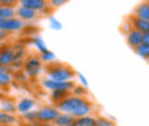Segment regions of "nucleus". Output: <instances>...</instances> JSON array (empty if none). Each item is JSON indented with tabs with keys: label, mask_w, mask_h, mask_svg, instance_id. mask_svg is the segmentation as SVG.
<instances>
[{
	"label": "nucleus",
	"mask_w": 149,
	"mask_h": 126,
	"mask_svg": "<svg viewBox=\"0 0 149 126\" xmlns=\"http://www.w3.org/2000/svg\"><path fill=\"white\" fill-rule=\"evenodd\" d=\"M22 118L24 119V122H37L36 120V109H32V110L23 113Z\"/></svg>",
	"instance_id": "a878e982"
},
{
	"label": "nucleus",
	"mask_w": 149,
	"mask_h": 126,
	"mask_svg": "<svg viewBox=\"0 0 149 126\" xmlns=\"http://www.w3.org/2000/svg\"><path fill=\"white\" fill-rule=\"evenodd\" d=\"M93 126H115V123H113V120H109L108 118L97 116V118H95V125Z\"/></svg>",
	"instance_id": "393cba45"
},
{
	"label": "nucleus",
	"mask_w": 149,
	"mask_h": 126,
	"mask_svg": "<svg viewBox=\"0 0 149 126\" xmlns=\"http://www.w3.org/2000/svg\"><path fill=\"white\" fill-rule=\"evenodd\" d=\"M46 73L49 79L56 82H68V80H72L74 76V70H72L66 65H49Z\"/></svg>",
	"instance_id": "f03ea898"
},
{
	"label": "nucleus",
	"mask_w": 149,
	"mask_h": 126,
	"mask_svg": "<svg viewBox=\"0 0 149 126\" xmlns=\"http://www.w3.org/2000/svg\"><path fill=\"white\" fill-rule=\"evenodd\" d=\"M49 24H50V27L53 29V30H62V23L55 17V16H49Z\"/></svg>",
	"instance_id": "bb28decb"
},
{
	"label": "nucleus",
	"mask_w": 149,
	"mask_h": 126,
	"mask_svg": "<svg viewBox=\"0 0 149 126\" xmlns=\"http://www.w3.org/2000/svg\"><path fill=\"white\" fill-rule=\"evenodd\" d=\"M132 26L135 30H139L141 33H146L149 32V20H142V19L133 17L132 20Z\"/></svg>",
	"instance_id": "f3484780"
},
{
	"label": "nucleus",
	"mask_w": 149,
	"mask_h": 126,
	"mask_svg": "<svg viewBox=\"0 0 149 126\" xmlns=\"http://www.w3.org/2000/svg\"><path fill=\"white\" fill-rule=\"evenodd\" d=\"M69 0H50L49 1V7H53V9H59L60 6H63V4H66Z\"/></svg>",
	"instance_id": "c85d7f7f"
},
{
	"label": "nucleus",
	"mask_w": 149,
	"mask_h": 126,
	"mask_svg": "<svg viewBox=\"0 0 149 126\" xmlns=\"http://www.w3.org/2000/svg\"><path fill=\"white\" fill-rule=\"evenodd\" d=\"M69 95H70V92H66V90H50V100L55 105H57L60 100H63Z\"/></svg>",
	"instance_id": "a211bd4d"
},
{
	"label": "nucleus",
	"mask_w": 149,
	"mask_h": 126,
	"mask_svg": "<svg viewBox=\"0 0 149 126\" xmlns=\"http://www.w3.org/2000/svg\"><path fill=\"white\" fill-rule=\"evenodd\" d=\"M15 16L22 20V22H33L37 19V13L32 9H27V7H23V6H17L15 7Z\"/></svg>",
	"instance_id": "6e6552de"
},
{
	"label": "nucleus",
	"mask_w": 149,
	"mask_h": 126,
	"mask_svg": "<svg viewBox=\"0 0 149 126\" xmlns=\"http://www.w3.org/2000/svg\"><path fill=\"white\" fill-rule=\"evenodd\" d=\"M135 17L142 19V20H149V4L148 1H143L141 3L136 10H135Z\"/></svg>",
	"instance_id": "4468645a"
},
{
	"label": "nucleus",
	"mask_w": 149,
	"mask_h": 126,
	"mask_svg": "<svg viewBox=\"0 0 149 126\" xmlns=\"http://www.w3.org/2000/svg\"><path fill=\"white\" fill-rule=\"evenodd\" d=\"M65 126H76V125H74V122H73V123H69V125H65Z\"/></svg>",
	"instance_id": "f704fd0d"
},
{
	"label": "nucleus",
	"mask_w": 149,
	"mask_h": 126,
	"mask_svg": "<svg viewBox=\"0 0 149 126\" xmlns=\"http://www.w3.org/2000/svg\"><path fill=\"white\" fill-rule=\"evenodd\" d=\"M17 123V118L15 113H6L0 110V125L3 126H13Z\"/></svg>",
	"instance_id": "ddd939ff"
},
{
	"label": "nucleus",
	"mask_w": 149,
	"mask_h": 126,
	"mask_svg": "<svg viewBox=\"0 0 149 126\" xmlns=\"http://www.w3.org/2000/svg\"><path fill=\"white\" fill-rule=\"evenodd\" d=\"M0 29L4 30L6 33H13V32H19L23 29V22L19 20L17 17H9L0 20Z\"/></svg>",
	"instance_id": "0eeeda50"
},
{
	"label": "nucleus",
	"mask_w": 149,
	"mask_h": 126,
	"mask_svg": "<svg viewBox=\"0 0 149 126\" xmlns=\"http://www.w3.org/2000/svg\"><path fill=\"white\" fill-rule=\"evenodd\" d=\"M126 42H128V45H129L130 47H136V46H139L141 43H142V33L139 32V30H135V29H132L128 32V36H126Z\"/></svg>",
	"instance_id": "f8f14e48"
},
{
	"label": "nucleus",
	"mask_w": 149,
	"mask_h": 126,
	"mask_svg": "<svg viewBox=\"0 0 149 126\" xmlns=\"http://www.w3.org/2000/svg\"><path fill=\"white\" fill-rule=\"evenodd\" d=\"M55 59H56L55 53H53V52H50L49 49H47L46 52H42V53L39 54V60H40L42 63H49V65H50Z\"/></svg>",
	"instance_id": "412c9836"
},
{
	"label": "nucleus",
	"mask_w": 149,
	"mask_h": 126,
	"mask_svg": "<svg viewBox=\"0 0 149 126\" xmlns=\"http://www.w3.org/2000/svg\"><path fill=\"white\" fill-rule=\"evenodd\" d=\"M15 60V50L13 47H1L0 49V66L9 68Z\"/></svg>",
	"instance_id": "9d476101"
},
{
	"label": "nucleus",
	"mask_w": 149,
	"mask_h": 126,
	"mask_svg": "<svg viewBox=\"0 0 149 126\" xmlns=\"http://www.w3.org/2000/svg\"><path fill=\"white\" fill-rule=\"evenodd\" d=\"M142 43L143 45H149V32L142 33Z\"/></svg>",
	"instance_id": "2f4dec72"
},
{
	"label": "nucleus",
	"mask_w": 149,
	"mask_h": 126,
	"mask_svg": "<svg viewBox=\"0 0 149 126\" xmlns=\"http://www.w3.org/2000/svg\"><path fill=\"white\" fill-rule=\"evenodd\" d=\"M46 1H50V0H46Z\"/></svg>",
	"instance_id": "c9c22d12"
},
{
	"label": "nucleus",
	"mask_w": 149,
	"mask_h": 126,
	"mask_svg": "<svg viewBox=\"0 0 149 126\" xmlns=\"http://www.w3.org/2000/svg\"><path fill=\"white\" fill-rule=\"evenodd\" d=\"M0 126H3V125H0Z\"/></svg>",
	"instance_id": "e433bc0d"
},
{
	"label": "nucleus",
	"mask_w": 149,
	"mask_h": 126,
	"mask_svg": "<svg viewBox=\"0 0 149 126\" xmlns=\"http://www.w3.org/2000/svg\"><path fill=\"white\" fill-rule=\"evenodd\" d=\"M17 4L27 7V9H32L36 13H47V10H49L46 0H19Z\"/></svg>",
	"instance_id": "423d86ee"
},
{
	"label": "nucleus",
	"mask_w": 149,
	"mask_h": 126,
	"mask_svg": "<svg viewBox=\"0 0 149 126\" xmlns=\"http://www.w3.org/2000/svg\"><path fill=\"white\" fill-rule=\"evenodd\" d=\"M33 46L36 47V50L37 52H46L47 50V46H46V43H45V40L42 39V37H33Z\"/></svg>",
	"instance_id": "5701e85b"
},
{
	"label": "nucleus",
	"mask_w": 149,
	"mask_h": 126,
	"mask_svg": "<svg viewBox=\"0 0 149 126\" xmlns=\"http://www.w3.org/2000/svg\"><path fill=\"white\" fill-rule=\"evenodd\" d=\"M42 62L39 60V57L36 56H30L27 57L24 62H23V68L22 70L26 73V76L30 79V77H37L40 72H42Z\"/></svg>",
	"instance_id": "20e7f679"
},
{
	"label": "nucleus",
	"mask_w": 149,
	"mask_h": 126,
	"mask_svg": "<svg viewBox=\"0 0 149 126\" xmlns=\"http://www.w3.org/2000/svg\"><path fill=\"white\" fill-rule=\"evenodd\" d=\"M59 109V112L62 113H68L70 116L80 118V116H86L91 115L93 110V106L91 100H88L86 97H79V96H73L69 95L68 97H65L63 100H60L57 105H55Z\"/></svg>",
	"instance_id": "f257e3e1"
},
{
	"label": "nucleus",
	"mask_w": 149,
	"mask_h": 126,
	"mask_svg": "<svg viewBox=\"0 0 149 126\" xmlns=\"http://www.w3.org/2000/svg\"><path fill=\"white\" fill-rule=\"evenodd\" d=\"M9 17H16L15 16V7H9V6H0V20Z\"/></svg>",
	"instance_id": "aec40b11"
},
{
	"label": "nucleus",
	"mask_w": 149,
	"mask_h": 126,
	"mask_svg": "<svg viewBox=\"0 0 149 126\" xmlns=\"http://www.w3.org/2000/svg\"><path fill=\"white\" fill-rule=\"evenodd\" d=\"M7 36H9V33H6L4 30H1V29H0V42L6 40V39H7Z\"/></svg>",
	"instance_id": "473e14b6"
},
{
	"label": "nucleus",
	"mask_w": 149,
	"mask_h": 126,
	"mask_svg": "<svg viewBox=\"0 0 149 126\" xmlns=\"http://www.w3.org/2000/svg\"><path fill=\"white\" fill-rule=\"evenodd\" d=\"M70 93L73 95V96H79V97H85L86 95H88V89L86 88H83V86H77V85H74L72 90H70Z\"/></svg>",
	"instance_id": "b1692460"
},
{
	"label": "nucleus",
	"mask_w": 149,
	"mask_h": 126,
	"mask_svg": "<svg viewBox=\"0 0 149 126\" xmlns=\"http://www.w3.org/2000/svg\"><path fill=\"white\" fill-rule=\"evenodd\" d=\"M37 126H55L53 123H37Z\"/></svg>",
	"instance_id": "72a5a7b5"
},
{
	"label": "nucleus",
	"mask_w": 149,
	"mask_h": 126,
	"mask_svg": "<svg viewBox=\"0 0 149 126\" xmlns=\"http://www.w3.org/2000/svg\"><path fill=\"white\" fill-rule=\"evenodd\" d=\"M13 83V73L9 68L0 66V89H7Z\"/></svg>",
	"instance_id": "9b49d317"
},
{
	"label": "nucleus",
	"mask_w": 149,
	"mask_h": 126,
	"mask_svg": "<svg viewBox=\"0 0 149 126\" xmlns=\"http://www.w3.org/2000/svg\"><path fill=\"white\" fill-rule=\"evenodd\" d=\"M135 52H136L138 56H141L142 59L148 60V57H149V45H143V43H141L139 46H136V47H135Z\"/></svg>",
	"instance_id": "4be33fe9"
},
{
	"label": "nucleus",
	"mask_w": 149,
	"mask_h": 126,
	"mask_svg": "<svg viewBox=\"0 0 149 126\" xmlns=\"http://www.w3.org/2000/svg\"><path fill=\"white\" fill-rule=\"evenodd\" d=\"M74 125L76 126H93L95 125V118L91 116V115L76 118V119H74Z\"/></svg>",
	"instance_id": "6ab92c4d"
},
{
	"label": "nucleus",
	"mask_w": 149,
	"mask_h": 126,
	"mask_svg": "<svg viewBox=\"0 0 149 126\" xmlns=\"http://www.w3.org/2000/svg\"><path fill=\"white\" fill-rule=\"evenodd\" d=\"M57 115H59V109L55 105L42 106L36 109V120L39 123H53Z\"/></svg>",
	"instance_id": "7ed1b4c3"
},
{
	"label": "nucleus",
	"mask_w": 149,
	"mask_h": 126,
	"mask_svg": "<svg viewBox=\"0 0 149 126\" xmlns=\"http://www.w3.org/2000/svg\"><path fill=\"white\" fill-rule=\"evenodd\" d=\"M42 86L43 89L46 90H66V92H70L72 88L74 86L73 80H68V82H56V80H52V79H45L42 82Z\"/></svg>",
	"instance_id": "39448f33"
},
{
	"label": "nucleus",
	"mask_w": 149,
	"mask_h": 126,
	"mask_svg": "<svg viewBox=\"0 0 149 126\" xmlns=\"http://www.w3.org/2000/svg\"><path fill=\"white\" fill-rule=\"evenodd\" d=\"M0 110L1 112H6V113H16V102L12 100V99H1L0 102Z\"/></svg>",
	"instance_id": "dca6fc26"
},
{
	"label": "nucleus",
	"mask_w": 149,
	"mask_h": 126,
	"mask_svg": "<svg viewBox=\"0 0 149 126\" xmlns=\"http://www.w3.org/2000/svg\"><path fill=\"white\" fill-rule=\"evenodd\" d=\"M13 80H17V82H27L29 77L26 76V73L23 70H17L16 73H13Z\"/></svg>",
	"instance_id": "cd10ccee"
},
{
	"label": "nucleus",
	"mask_w": 149,
	"mask_h": 126,
	"mask_svg": "<svg viewBox=\"0 0 149 126\" xmlns=\"http://www.w3.org/2000/svg\"><path fill=\"white\" fill-rule=\"evenodd\" d=\"M74 122V118L68 115V113H62L59 112V115L56 116V119L53 120V125L55 126H65V125H69V123H73Z\"/></svg>",
	"instance_id": "2eb2a0df"
},
{
	"label": "nucleus",
	"mask_w": 149,
	"mask_h": 126,
	"mask_svg": "<svg viewBox=\"0 0 149 126\" xmlns=\"http://www.w3.org/2000/svg\"><path fill=\"white\" fill-rule=\"evenodd\" d=\"M19 3V0H0V6H9V7H15Z\"/></svg>",
	"instance_id": "c756f323"
},
{
	"label": "nucleus",
	"mask_w": 149,
	"mask_h": 126,
	"mask_svg": "<svg viewBox=\"0 0 149 126\" xmlns=\"http://www.w3.org/2000/svg\"><path fill=\"white\" fill-rule=\"evenodd\" d=\"M76 76H77V79H79V82L82 83V86L88 89V86H89V83H88V80H86V77H85V76H83V74H82V73H80V72H76Z\"/></svg>",
	"instance_id": "7c9ffc66"
},
{
	"label": "nucleus",
	"mask_w": 149,
	"mask_h": 126,
	"mask_svg": "<svg viewBox=\"0 0 149 126\" xmlns=\"http://www.w3.org/2000/svg\"><path fill=\"white\" fill-rule=\"evenodd\" d=\"M35 106H36V100L33 97H22V99H19L17 103H16V112L20 113V115H23V113L35 109Z\"/></svg>",
	"instance_id": "1a4fd4ad"
}]
</instances>
